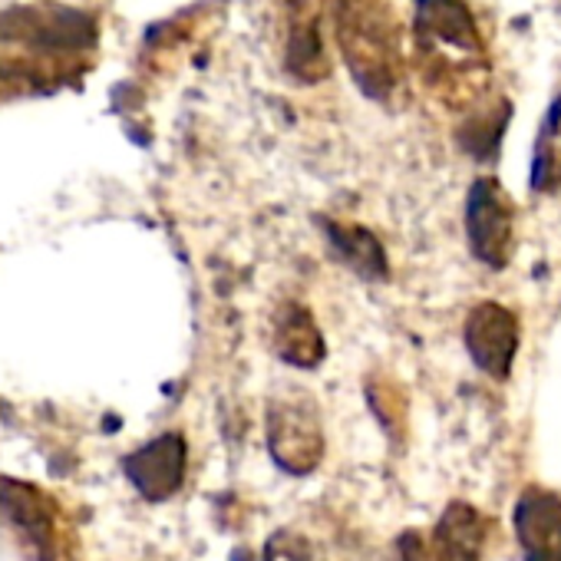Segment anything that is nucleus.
<instances>
[{
  "label": "nucleus",
  "mask_w": 561,
  "mask_h": 561,
  "mask_svg": "<svg viewBox=\"0 0 561 561\" xmlns=\"http://www.w3.org/2000/svg\"><path fill=\"white\" fill-rule=\"evenodd\" d=\"M331 254L367 285H383L390 280V257L383 241L364 228V225H347V221H334V218H318Z\"/></svg>",
  "instance_id": "obj_13"
},
{
  "label": "nucleus",
  "mask_w": 561,
  "mask_h": 561,
  "mask_svg": "<svg viewBox=\"0 0 561 561\" xmlns=\"http://www.w3.org/2000/svg\"><path fill=\"white\" fill-rule=\"evenodd\" d=\"M0 515L18 531L31 561H83L70 515L41 485L0 476Z\"/></svg>",
  "instance_id": "obj_3"
},
{
  "label": "nucleus",
  "mask_w": 561,
  "mask_h": 561,
  "mask_svg": "<svg viewBox=\"0 0 561 561\" xmlns=\"http://www.w3.org/2000/svg\"><path fill=\"white\" fill-rule=\"evenodd\" d=\"M188 472V443L182 433H162L123 456V476L146 502L172 499Z\"/></svg>",
  "instance_id": "obj_8"
},
{
  "label": "nucleus",
  "mask_w": 561,
  "mask_h": 561,
  "mask_svg": "<svg viewBox=\"0 0 561 561\" xmlns=\"http://www.w3.org/2000/svg\"><path fill=\"white\" fill-rule=\"evenodd\" d=\"M472 116L459 126V146L479 159V162H492L499 156V142H502V133L508 126V100H499L492 110H469Z\"/></svg>",
  "instance_id": "obj_16"
},
{
  "label": "nucleus",
  "mask_w": 561,
  "mask_h": 561,
  "mask_svg": "<svg viewBox=\"0 0 561 561\" xmlns=\"http://www.w3.org/2000/svg\"><path fill=\"white\" fill-rule=\"evenodd\" d=\"M462 344L472 357V364L495 383H505L512 377L518 344H522V324L515 311H508L499 301H479L462 324Z\"/></svg>",
  "instance_id": "obj_7"
},
{
  "label": "nucleus",
  "mask_w": 561,
  "mask_h": 561,
  "mask_svg": "<svg viewBox=\"0 0 561 561\" xmlns=\"http://www.w3.org/2000/svg\"><path fill=\"white\" fill-rule=\"evenodd\" d=\"M522 561H561V495L545 485L522 489L515 502Z\"/></svg>",
  "instance_id": "obj_10"
},
{
  "label": "nucleus",
  "mask_w": 561,
  "mask_h": 561,
  "mask_svg": "<svg viewBox=\"0 0 561 561\" xmlns=\"http://www.w3.org/2000/svg\"><path fill=\"white\" fill-rule=\"evenodd\" d=\"M528 188L535 195H561V93L548 103L535 133Z\"/></svg>",
  "instance_id": "obj_15"
},
{
  "label": "nucleus",
  "mask_w": 561,
  "mask_h": 561,
  "mask_svg": "<svg viewBox=\"0 0 561 561\" xmlns=\"http://www.w3.org/2000/svg\"><path fill=\"white\" fill-rule=\"evenodd\" d=\"M489 518L469 502H449L433 528V561H482Z\"/></svg>",
  "instance_id": "obj_14"
},
{
  "label": "nucleus",
  "mask_w": 561,
  "mask_h": 561,
  "mask_svg": "<svg viewBox=\"0 0 561 561\" xmlns=\"http://www.w3.org/2000/svg\"><path fill=\"white\" fill-rule=\"evenodd\" d=\"M264 561H324V558L305 531L277 528L264 545Z\"/></svg>",
  "instance_id": "obj_17"
},
{
  "label": "nucleus",
  "mask_w": 561,
  "mask_h": 561,
  "mask_svg": "<svg viewBox=\"0 0 561 561\" xmlns=\"http://www.w3.org/2000/svg\"><path fill=\"white\" fill-rule=\"evenodd\" d=\"M271 351L280 364L314 370L328 357L324 334L301 301H285L271 318Z\"/></svg>",
  "instance_id": "obj_11"
},
{
  "label": "nucleus",
  "mask_w": 561,
  "mask_h": 561,
  "mask_svg": "<svg viewBox=\"0 0 561 561\" xmlns=\"http://www.w3.org/2000/svg\"><path fill=\"white\" fill-rule=\"evenodd\" d=\"M87 73L80 54H31V57H0V96L41 93L67 87Z\"/></svg>",
  "instance_id": "obj_12"
},
{
  "label": "nucleus",
  "mask_w": 561,
  "mask_h": 561,
  "mask_svg": "<svg viewBox=\"0 0 561 561\" xmlns=\"http://www.w3.org/2000/svg\"><path fill=\"white\" fill-rule=\"evenodd\" d=\"M0 44L31 54H87L100 44V21L90 11L44 0L0 11Z\"/></svg>",
  "instance_id": "obj_5"
},
{
  "label": "nucleus",
  "mask_w": 561,
  "mask_h": 561,
  "mask_svg": "<svg viewBox=\"0 0 561 561\" xmlns=\"http://www.w3.org/2000/svg\"><path fill=\"white\" fill-rule=\"evenodd\" d=\"M466 241L469 254L489 267L505 271L515 251V202L492 175H479L466 192Z\"/></svg>",
  "instance_id": "obj_6"
},
{
  "label": "nucleus",
  "mask_w": 561,
  "mask_h": 561,
  "mask_svg": "<svg viewBox=\"0 0 561 561\" xmlns=\"http://www.w3.org/2000/svg\"><path fill=\"white\" fill-rule=\"evenodd\" d=\"M397 545H400V561H433V551H430L426 538L416 528L403 531Z\"/></svg>",
  "instance_id": "obj_18"
},
{
  "label": "nucleus",
  "mask_w": 561,
  "mask_h": 561,
  "mask_svg": "<svg viewBox=\"0 0 561 561\" xmlns=\"http://www.w3.org/2000/svg\"><path fill=\"white\" fill-rule=\"evenodd\" d=\"M285 24V70L301 87H318L331 77V57L321 34L318 0H280Z\"/></svg>",
  "instance_id": "obj_9"
},
{
  "label": "nucleus",
  "mask_w": 561,
  "mask_h": 561,
  "mask_svg": "<svg viewBox=\"0 0 561 561\" xmlns=\"http://www.w3.org/2000/svg\"><path fill=\"white\" fill-rule=\"evenodd\" d=\"M413 47L420 80L439 103L453 113H469L482 103L489 54L466 0H416Z\"/></svg>",
  "instance_id": "obj_1"
},
{
  "label": "nucleus",
  "mask_w": 561,
  "mask_h": 561,
  "mask_svg": "<svg viewBox=\"0 0 561 561\" xmlns=\"http://www.w3.org/2000/svg\"><path fill=\"white\" fill-rule=\"evenodd\" d=\"M328 11L354 87L387 106L407 77L403 27L390 0H328Z\"/></svg>",
  "instance_id": "obj_2"
},
{
  "label": "nucleus",
  "mask_w": 561,
  "mask_h": 561,
  "mask_svg": "<svg viewBox=\"0 0 561 561\" xmlns=\"http://www.w3.org/2000/svg\"><path fill=\"white\" fill-rule=\"evenodd\" d=\"M264 443L277 469L288 476H311L324 459L321 407L301 387L277 390L264 407Z\"/></svg>",
  "instance_id": "obj_4"
}]
</instances>
